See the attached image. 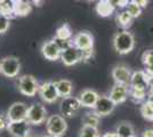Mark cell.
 I'll list each match as a JSON object with an SVG mask.
<instances>
[{"instance_id": "cell-30", "label": "cell", "mask_w": 153, "mask_h": 137, "mask_svg": "<svg viewBox=\"0 0 153 137\" xmlns=\"http://www.w3.org/2000/svg\"><path fill=\"white\" fill-rule=\"evenodd\" d=\"M129 96L134 98L135 101H142L145 98V91L144 90H137V89H129Z\"/></svg>"}, {"instance_id": "cell-34", "label": "cell", "mask_w": 153, "mask_h": 137, "mask_svg": "<svg viewBox=\"0 0 153 137\" xmlns=\"http://www.w3.org/2000/svg\"><path fill=\"white\" fill-rule=\"evenodd\" d=\"M102 137H118V135H117L115 133H106V134H104Z\"/></svg>"}, {"instance_id": "cell-1", "label": "cell", "mask_w": 153, "mask_h": 137, "mask_svg": "<svg viewBox=\"0 0 153 137\" xmlns=\"http://www.w3.org/2000/svg\"><path fill=\"white\" fill-rule=\"evenodd\" d=\"M72 45L82 53V59H88L91 57L94 48V38L89 32L82 31L76 33L73 37Z\"/></svg>"}, {"instance_id": "cell-4", "label": "cell", "mask_w": 153, "mask_h": 137, "mask_svg": "<svg viewBox=\"0 0 153 137\" xmlns=\"http://www.w3.org/2000/svg\"><path fill=\"white\" fill-rule=\"evenodd\" d=\"M21 71V61L15 56L4 57L0 62V73L7 78H15Z\"/></svg>"}, {"instance_id": "cell-28", "label": "cell", "mask_w": 153, "mask_h": 137, "mask_svg": "<svg viewBox=\"0 0 153 137\" xmlns=\"http://www.w3.org/2000/svg\"><path fill=\"white\" fill-rule=\"evenodd\" d=\"M140 113L142 116L149 121H153V107L149 103H144L140 106Z\"/></svg>"}, {"instance_id": "cell-17", "label": "cell", "mask_w": 153, "mask_h": 137, "mask_svg": "<svg viewBox=\"0 0 153 137\" xmlns=\"http://www.w3.org/2000/svg\"><path fill=\"white\" fill-rule=\"evenodd\" d=\"M98 97H100V95H98L95 90H93V89H86V90H83L82 93L80 94L79 101H80L81 106H86V107H91V109H94V106H95Z\"/></svg>"}, {"instance_id": "cell-20", "label": "cell", "mask_w": 153, "mask_h": 137, "mask_svg": "<svg viewBox=\"0 0 153 137\" xmlns=\"http://www.w3.org/2000/svg\"><path fill=\"white\" fill-rule=\"evenodd\" d=\"M72 38V29L69 24H63L56 30V36H55V40L59 41V42H68L71 41Z\"/></svg>"}, {"instance_id": "cell-37", "label": "cell", "mask_w": 153, "mask_h": 137, "mask_svg": "<svg viewBox=\"0 0 153 137\" xmlns=\"http://www.w3.org/2000/svg\"><path fill=\"white\" fill-rule=\"evenodd\" d=\"M41 137H53V136H51V135H48V134H47V135H42Z\"/></svg>"}, {"instance_id": "cell-35", "label": "cell", "mask_w": 153, "mask_h": 137, "mask_svg": "<svg viewBox=\"0 0 153 137\" xmlns=\"http://www.w3.org/2000/svg\"><path fill=\"white\" fill-rule=\"evenodd\" d=\"M137 2H138V5L140 6V8H142V7H146L147 6V1H140V0H138Z\"/></svg>"}, {"instance_id": "cell-23", "label": "cell", "mask_w": 153, "mask_h": 137, "mask_svg": "<svg viewBox=\"0 0 153 137\" xmlns=\"http://www.w3.org/2000/svg\"><path fill=\"white\" fill-rule=\"evenodd\" d=\"M0 15H4L8 19L14 17L13 1L10 0H0Z\"/></svg>"}, {"instance_id": "cell-15", "label": "cell", "mask_w": 153, "mask_h": 137, "mask_svg": "<svg viewBox=\"0 0 153 137\" xmlns=\"http://www.w3.org/2000/svg\"><path fill=\"white\" fill-rule=\"evenodd\" d=\"M7 129L13 137H25L27 134H30V124L26 120L9 122Z\"/></svg>"}, {"instance_id": "cell-12", "label": "cell", "mask_w": 153, "mask_h": 137, "mask_svg": "<svg viewBox=\"0 0 153 137\" xmlns=\"http://www.w3.org/2000/svg\"><path fill=\"white\" fill-rule=\"evenodd\" d=\"M114 107L115 104L110 99L108 96H100L94 106V112L98 117H105L111 114Z\"/></svg>"}, {"instance_id": "cell-11", "label": "cell", "mask_w": 153, "mask_h": 137, "mask_svg": "<svg viewBox=\"0 0 153 137\" xmlns=\"http://www.w3.org/2000/svg\"><path fill=\"white\" fill-rule=\"evenodd\" d=\"M41 53L45 59L49 61H57L61 59L62 48L59 47L56 40H48L41 47Z\"/></svg>"}, {"instance_id": "cell-14", "label": "cell", "mask_w": 153, "mask_h": 137, "mask_svg": "<svg viewBox=\"0 0 153 137\" xmlns=\"http://www.w3.org/2000/svg\"><path fill=\"white\" fill-rule=\"evenodd\" d=\"M129 96V88L126 85H120V84H114L112 87L111 93H110V99L114 103L115 105L123 103L127 97Z\"/></svg>"}, {"instance_id": "cell-5", "label": "cell", "mask_w": 153, "mask_h": 137, "mask_svg": "<svg viewBox=\"0 0 153 137\" xmlns=\"http://www.w3.org/2000/svg\"><path fill=\"white\" fill-rule=\"evenodd\" d=\"M19 90L21 91V94L25 96L33 97L39 90V84L37 79L30 74L22 76L19 80Z\"/></svg>"}, {"instance_id": "cell-18", "label": "cell", "mask_w": 153, "mask_h": 137, "mask_svg": "<svg viewBox=\"0 0 153 137\" xmlns=\"http://www.w3.org/2000/svg\"><path fill=\"white\" fill-rule=\"evenodd\" d=\"M13 1L14 16H26L31 13L32 7L30 2L23 0H12Z\"/></svg>"}, {"instance_id": "cell-32", "label": "cell", "mask_w": 153, "mask_h": 137, "mask_svg": "<svg viewBox=\"0 0 153 137\" xmlns=\"http://www.w3.org/2000/svg\"><path fill=\"white\" fill-rule=\"evenodd\" d=\"M143 137H153V129H146V130H144Z\"/></svg>"}, {"instance_id": "cell-16", "label": "cell", "mask_w": 153, "mask_h": 137, "mask_svg": "<svg viewBox=\"0 0 153 137\" xmlns=\"http://www.w3.org/2000/svg\"><path fill=\"white\" fill-rule=\"evenodd\" d=\"M150 78L144 71H137L131 74L130 79V88L137 89V90H146V87L149 86Z\"/></svg>"}, {"instance_id": "cell-33", "label": "cell", "mask_w": 153, "mask_h": 137, "mask_svg": "<svg viewBox=\"0 0 153 137\" xmlns=\"http://www.w3.org/2000/svg\"><path fill=\"white\" fill-rule=\"evenodd\" d=\"M117 4H118V6H120V7H127L128 4H129V1H127V0H125V1H118Z\"/></svg>"}, {"instance_id": "cell-6", "label": "cell", "mask_w": 153, "mask_h": 137, "mask_svg": "<svg viewBox=\"0 0 153 137\" xmlns=\"http://www.w3.org/2000/svg\"><path fill=\"white\" fill-rule=\"evenodd\" d=\"M46 107L40 103H34L29 106L27 113H26V121L30 124H41L46 120Z\"/></svg>"}, {"instance_id": "cell-19", "label": "cell", "mask_w": 153, "mask_h": 137, "mask_svg": "<svg viewBox=\"0 0 153 137\" xmlns=\"http://www.w3.org/2000/svg\"><path fill=\"white\" fill-rule=\"evenodd\" d=\"M115 7L112 1L108 0H101L96 5V13L102 17H108L114 12Z\"/></svg>"}, {"instance_id": "cell-10", "label": "cell", "mask_w": 153, "mask_h": 137, "mask_svg": "<svg viewBox=\"0 0 153 137\" xmlns=\"http://www.w3.org/2000/svg\"><path fill=\"white\" fill-rule=\"evenodd\" d=\"M61 59L64 63V65L72 66L76 64L78 62L82 61V53L79 49H76L74 46L71 42L70 46H68L66 48H64L61 54Z\"/></svg>"}, {"instance_id": "cell-7", "label": "cell", "mask_w": 153, "mask_h": 137, "mask_svg": "<svg viewBox=\"0 0 153 137\" xmlns=\"http://www.w3.org/2000/svg\"><path fill=\"white\" fill-rule=\"evenodd\" d=\"M81 107L80 101L79 98L73 97V96H69L62 99L61 105H59V110H61V114L63 118H72L74 117L76 113L79 112Z\"/></svg>"}, {"instance_id": "cell-25", "label": "cell", "mask_w": 153, "mask_h": 137, "mask_svg": "<svg viewBox=\"0 0 153 137\" xmlns=\"http://www.w3.org/2000/svg\"><path fill=\"white\" fill-rule=\"evenodd\" d=\"M131 21H133V17H131V16H130L126 10L121 12V13L117 16L118 25H120L121 27H123V29H127L128 26H130Z\"/></svg>"}, {"instance_id": "cell-3", "label": "cell", "mask_w": 153, "mask_h": 137, "mask_svg": "<svg viewBox=\"0 0 153 137\" xmlns=\"http://www.w3.org/2000/svg\"><path fill=\"white\" fill-rule=\"evenodd\" d=\"M46 129L48 135L53 137H62L68 129V124L65 118L59 114H54L47 119L46 121Z\"/></svg>"}, {"instance_id": "cell-31", "label": "cell", "mask_w": 153, "mask_h": 137, "mask_svg": "<svg viewBox=\"0 0 153 137\" xmlns=\"http://www.w3.org/2000/svg\"><path fill=\"white\" fill-rule=\"evenodd\" d=\"M8 124H9V121H8V119H7V116L0 114V130H2V129L7 128Z\"/></svg>"}, {"instance_id": "cell-13", "label": "cell", "mask_w": 153, "mask_h": 137, "mask_svg": "<svg viewBox=\"0 0 153 137\" xmlns=\"http://www.w3.org/2000/svg\"><path fill=\"white\" fill-rule=\"evenodd\" d=\"M131 71L129 70V67L126 65H117L112 70V78L114 80L115 84H120V85L128 86L130 84V79H131Z\"/></svg>"}, {"instance_id": "cell-27", "label": "cell", "mask_w": 153, "mask_h": 137, "mask_svg": "<svg viewBox=\"0 0 153 137\" xmlns=\"http://www.w3.org/2000/svg\"><path fill=\"white\" fill-rule=\"evenodd\" d=\"M80 137H98V130L94 127L82 126L80 130Z\"/></svg>"}, {"instance_id": "cell-26", "label": "cell", "mask_w": 153, "mask_h": 137, "mask_svg": "<svg viewBox=\"0 0 153 137\" xmlns=\"http://www.w3.org/2000/svg\"><path fill=\"white\" fill-rule=\"evenodd\" d=\"M126 12H127L133 19H135V17H138V16L140 15V13H142V8H140V6L138 5L137 1H129Z\"/></svg>"}, {"instance_id": "cell-36", "label": "cell", "mask_w": 153, "mask_h": 137, "mask_svg": "<svg viewBox=\"0 0 153 137\" xmlns=\"http://www.w3.org/2000/svg\"><path fill=\"white\" fill-rule=\"evenodd\" d=\"M25 137H36V136H34V135H32L31 133H30V134H27V135H26Z\"/></svg>"}, {"instance_id": "cell-9", "label": "cell", "mask_w": 153, "mask_h": 137, "mask_svg": "<svg viewBox=\"0 0 153 137\" xmlns=\"http://www.w3.org/2000/svg\"><path fill=\"white\" fill-rule=\"evenodd\" d=\"M38 93L40 97L42 98V101H45L46 103H54L59 97L56 84L53 81H46L44 84H41L39 86Z\"/></svg>"}, {"instance_id": "cell-8", "label": "cell", "mask_w": 153, "mask_h": 137, "mask_svg": "<svg viewBox=\"0 0 153 137\" xmlns=\"http://www.w3.org/2000/svg\"><path fill=\"white\" fill-rule=\"evenodd\" d=\"M27 105L23 102H15L9 106L7 111V119L9 122H15V121H23L26 119V113H27Z\"/></svg>"}, {"instance_id": "cell-2", "label": "cell", "mask_w": 153, "mask_h": 137, "mask_svg": "<svg viewBox=\"0 0 153 137\" xmlns=\"http://www.w3.org/2000/svg\"><path fill=\"white\" fill-rule=\"evenodd\" d=\"M113 46H114V49L119 54H121V55L128 54L134 49V36L128 30H123L121 32H118L113 38Z\"/></svg>"}, {"instance_id": "cell-22", "label": "cell", "mask_w": 153, "mask_h": 137, "mask_svg": "<svg viewBox=\"0 0 153 137\" xmlns=\"http://www.w3.org/2000/svg\"><path fill=\"white\" fill-rule=\"evenodd\" d=\"M115 134L118 135V137H134V128L131 124H129L127 121H122L119 124V126L117 127V131Z\"/></svg>"}, {"instance_id": "cell-21", "label": "cell", "mask_w": 153, "mask_h": 137, "mask_svg": "<svg viewBox=\"0 0 153 137\" xmlns=\"http://www.w3.org/2000/svg\"><path fill=\"white\" fill-rule=\"evenodd\" d=\"M55 84H56V88H57V91H58V96H62L63 98L71 96L73 85H72V82H71L70 80L62 79V80L56 81Z\"/></svg>"}, {"instance_id": "cell-24", "label": "cell", "mask_w": 153, "mask_h": 137, "mask_svg": "<svg viewBox=\"0 0 153 137\" xmlns=\"http://www.w3.org/2000/svg\"><path fill=\"white\" fill-rule=\"evenodd\" d=\"M98 122H100V117L94 111L86 113L82 119L83 126H89V127H94V128H97Z\"/></svg>"}, {"instance_id": "cell-29", "label": "cell", "mask_w": 153, "mask_h": 137, "mask_svg": "<svg viewBox=\"0 0 153 137\" xmlns=\"http://www.w3.org/2000/svg\"><path fill=\"white\" fill-rule=\"evenodd\" d=\"M10 25V19H8L4 15H0V34H4L8 31Z\"/></svg>"}]
</instances>
